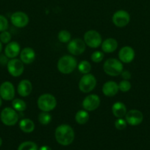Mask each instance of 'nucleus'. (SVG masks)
I'll return each mask as SVG.
<instances>
[{
	"label": "nucleus",
	"instance_id": "nucleus-1",
	"mask_svg": "<svg viewBox=\"0 0 150 150\" xmlns=\"http://www.w3.org/2000/svg\"><path fill=\"white\" fill-rule=\"evenodd\" d=\"M54 136L59 144L62 146H69L74 140L75 133L70 125L63 124L56 128Z\"/></svg>",
	"mask_w": 150,
	"mask_h": 150
},
{
	"label": "nucleus",
	"instance_id": "nucleus-2",
	"mask_svg": "<svg viewBox=\"0 0 150 150\" xmlns=\"http://www.w3.org/2000/svg\"><path fill=\"white\" fill-rule=\"evenodd\" d=\"M77 66L76 59L70 55H66L60 57L57 62V69L63 74H70Z\"/></svg>",
	"mask_w": 150,
	"mask_h": 150
},
{
	"label": "nucleus",
	"instance_id": "nucleus-3",
	"mask_svg": "<svg viewBox=\"0 0 150 150\" xmlns=\"http://www.w3.org/2000/svg\"><path fill=\"white\" fill-rule=\"evenodd\" d=\"M124 66L121 62L115 58H110L106 60L103 64V70L107 75L110 76H118L123 71Z\"/></svg>",
	"mask_w": 150,
	"mask_h": 150
},
{
	"label": "nucleus",
	"instance_id": "nucleus-4",
	"mask_svg": "<svg viewBox=\"0 0 150 150\" xmlns=\"http://www.w3.org/2000/svg\"><path fill=\"white\" fill-rule=\"evenodd\" d=\"M37 105L41 111L50 112L57 106V100L55 97L51 94H44L38 98Z\"/></svg>",
	"mask_w": 150,
	"mask_h": 150
},
{
	"label": "nucleus",
	"instance_id": "nucleus-5",
	"mask_svg": "<svg viewBox=\"0 0 150 150\" xmlns=\"http://www.w3.org/2000/svg\"><path fill=\"white\" fill-rule=\"evenodd\" d=\"M96 86V79L91 73L84 74L79 82V89L83 93H88L94 90Z\"/></svg>",
	"mask_w": 150,
	"mask_h": 150
},
{
	"label": "nucleus",
	"instance_id": "nucleus-6",
	"mask_svg": "<svg viewBox=\"0 0 150 150\" xmlns=\"http://www.w3.org/2000/svg\"><path fill=\"white\" fill-rule=\"evenodd\" d=\"M0 119L1 122L5 125L13 126L19 121V114L13 108L6 107L1 111Z\"/></svg>",
	"mask_w": 150,
	"mask_h": 150
},
{
	"label": "nucleus",
	"instance_id": "nucleus-7",
	"mask_svg": "<svg viewBox=\"0 0 150 150\" xmlns=\"http://www.w3.org/2000/svg\"><path fill=\"white\" fill-rule=\"evenodd\" d=\"M83 40L87 46L91 48H96L101 45L102 38L97 31L89 30L84 35Z\"/></svg>",
	"mask_w": 150,
	"mask_h": 150
},
{
	"label": "nucleus",
	"instance_id": "nucleus-8",
	"mask_svg": "<svg viewBox=\"0 0 150 150\" xmlns=\"http://www.w3.org/2000/svg\"><path fill=\"white\" fill-rule=\"evenodd\" d=\"M85 48H86V44L85 43L83 40L79 38L71 40L67 45L68 51L74 56L81 55L85 51Z\"/></svg>",
	"mask_w": 150,
	"mask_h": 150
},
{
	"label": "nucleus",
	"instance_id": "nucleus-9",
	"mask_svg": "<svg viewBox=\"0 0 150 150\" xmlns=\"http://www.w3.org/2000/svg\"><path fill=\"white\" fill-rule=\"evenodd\" d=\"M7 71L13 77H19L24 70V63L19 59H10L7 64Z\"/></svg>",
	"mask_w": 150,
	"mask_h": 150
},
{
	"label": "nucleus",
	"instance_id": "nucleus-10",
	"mask_svg": "<svg viewBox=\"0 0 150 150\" xmlns=\"http://www.w3.org/2000/svg\"><path fill=\"white\" fill-rule=\"evenodd\" d=\"M113 24L119 28L126 26L130 21V16L126 10H119L113 14L112 18Z\"/></svg>",
	"mask_w": 150,
	"mask_h": 150
},
{
	"label": "nucleus",
	"instance_id": "nucleus-11",
	"mask_svg": "<svg viewBox=\"0 0 150 150\" xmlns=\"http://www.w3.org/2000/svg\"><path fill=\"white\" fill-rule=\"evenodd\" d=\"M16 90L13 83L10 81H4L0 85V97L4 100H12L15 98Z\"/></svg>",
	"mask_w": 150,
	"mask_h": 150
},
{
	"label": "nucleus",
	"instance_id": "nucleus-12",
	"mask_svg": "<svg viewBox=\"0 0 150 150\" xmlns=\"http://www.w3.org/2000/svg\"><path fill=\"white\" fill-rule=\"evenodd\" d=\"M29 17L25 13L17 11L13 13L10 16V21L12 24L17 28H24L29 23Z\"/></svg>",
	"mask_w": 150,
	"mask_h": 150
},
{
	"label": "nucleus",
	"instance_id": "nucleus-13",
	"mask_svg": "<svg viewBox=\"0 0 150 150\" xmlns=\"http://www.w3.org/2000/svg\"><path fill=\"white\" fill-rule=\"evenodd\" d=\"M125 120L131 126H137L141 124L144 120V115L139 110L131 109L126 112Z\"/></svg>",
	"mask_w": 150,
	"mask_h": 150
},
{
	"label": "nucleus",
	"instance_id": "nucleus-14",
	"mask_svg": "<svg viewBox=\"0 0 150 150\" xmlns=\"http://www.w3.org/2000/svg\"><path fill=\"white\" fill-rule=\"evenodd\" d=\"M100 98L97 95H89L84 98L82 107L87 111H94L100 105Z\"/></svg>",
	"mask_w": 150,
	"mask_h": 150
},
{
	"label": "nucleus",
	"instance_id": "nucleus-15",
	"mask_svg": "<svg viewBox=\"0 0 150 150\" xmlns=\"http://www.w3.org/2000/svg\"><path fill=\"white\" fill-rule=\"evenodd\" d=\"M135 53L134 49L132 47L128 46V45L122 47L119 52V60L122 63H125V64L132 62L135 58Z\"/></svg>",
	"mask_w": 150,
	"mask_h": 150
},
{
	"label": "nucleus",
	"instance_id": "nucleus-16",
	"mask_svg": "<svg viewBox=\"0 0 150 150\" xmlns=\"http://www.w3.org/2000/svg\"><path fill=\"white\" fill-rule=\"evenodd\" d=\"M21 52V47L19 42L16 41H12L7 43L4 48V54L9 59H14L17 57Z\"/></svg>",
	"mask_w": 150,
	"mask_h": 150
},
{
	"label": "nucleus",
	"instance_id": "nucleus-17",
	"mask_svg": "<svg viewBox=\"0 0 150 150\" xmlns=\"http://www.w3.org/2000/svg\"><path fill=\"white\" fill-rule=\"evenodd\" d=\"M32 91V84L30 81L28 79H24V80L21 81L18 84L17 92L21 97L25 98V97L29 96Z\"/></svg>",
	"mask_w": 150,
	"mask_h": 150
},
{
	"label": "nucleus",
	"instance_id": "nucleus-18",
	"mask_svg": "<svg viewBox=\"0 0 150 150\" xmlns=\"http://www.w3.org/2000/svg\"><path fill=\"white\" fill-rule=\"evenodd\" d=\"M20 59L24 64H32L35 59V52L32 48L26 47L20 52Z\"/></svg>",
	"mask_w": 150,
	"mask_h": 150
},
{
	"label": "nucleus",
	"instance_id": "nucleus-19",
	"mask_svg": "<svg viewBox=\"0 0 150 150\" xmlns=\"http://www.w3.org/2000/svg\"><path fill=\"white\" fill-rule=\"evenodd\" d=\"M119 91V84L113 81L105 82L102 86V93L107 97L115 96Z\"/></svg>",
	"mask_w": 150,
	"mask_h": 150
},
{
	"label": "nucleus",
	"instance_id": "nucleus-20",
	"mask_svg": "<svg viewBox=\"0 0 150 150\" xmlns=\"http://www.w3.org/2000/svg\"><path fill=\"white\" fill-rule=\"evenodd\" d=\"M101 50L104 53H113L118 48V42L114 38H107L101 42Z\"/></svg>",
	"mask_w": 150,
	"mask_h": 150
},
{
	"label": "nucleus",
	"instance_id": "nucleus-21",
	"mask_svg": "<svg viewBox=\"0 0 150 150\" xmlns=\"http://www.w3.org/2000/svg\"><path fill=\"white\" fill-rule=\"evenodd\" d=\"M112 112L116 118H123L126 115L127 110L123 103L116 102L112 106Z\"/></svg>",
	"mask_w": 150,
	"mask_h": 150
},
{
	"label": "nucleus",
	"instance_id": "nucleus-22",
	"mask_svg": "<svg viewBox=\"0 0 150 150\" xmlns=\"http://www.w3.org/2000/svg\"><path fill=\"white\" fill-rule=\"evenodd\" d=\"M19 128L25 133H30L35 130V124L30 119H23L19 122Z\"/></svg>",
	"mask_w": 150,
	"mask_h": 150
},
{
	"label": "nucleus",
	"instance_id": "nucleus-23",
	"mask_svg": "<svg viewBox=\"0 0 150 150\" xmlns=\"http://www.w3.org/2000/svg\"><path fill=\"white\" fill-rule=\"evenodd\" d=\"M75 120L79 125H85L89 120L88 111L84 110H79L75 114Z\"/></svg>",
	"mask_w": 150,
	"mask_h": 150
},
{
	"label": "nucleus",
	"instance_id": "nucleus-24",
	"mask_svg": "<svg viewBox=\"0 0 150 150\" xmlns=\"http://www.w3.org/2000/svg\"><path fill=\"white\" fill-rule=\"evenodd\" d=\"M12 106H13V109L19 112H22L26 109V103H25V101L21 99H19V98L13 99V102H12Z\"/></svg>",
	"mask_w": 150,
	"mask_h": 150
},
{
	"label": "nucleus",
	"instance_id": "nucleus-25",
	"mask_svg": "<svg viewBox=\"0 0 150 150\" xmlns=\"http://www.w3.org/2000/svg\"><path fill=\"white\" fill-rule=\"evenodd\" d=\"M38 122L43 125H47L51 122V116L49 112H45V111H41L38 115Z\"/></svg>",
	"mask_w": 150,
	"mask_h": 150
},
{
	"label": "nucleus",
	"instance_id": "nucleus-26",
	"mask_svg": "<svg viewBox=\"0 0 150 150\" xmlns=\"http://www.w3.org/2000/svg\"><path fill=\"white\" fill-rule=\"evenodd\" d=\"M78 70L82 74H88L90 73L91 70V64L89 62L86 60L81 61L78 64Z\"/></svg>",
	"mask_w": 150,
	"mask_h": 150
},
{
	"label": "nucleus",
	"instance_id": "nucleus-27",
	"mask_svg": "<svg viewBox=\"0 0 150 150\" xmlns=\"http://www.w3.org/2000/svg\"><path fill=\"white\" fill-rule=\"evenodd\" d=\"M18 150H38V147L35 142L28 141L21 144L18 147Z\"/></svg>",
	"mask_w": 150,
	"mask_h": 150
},
{
	"label": "nucleus",
	"instance_id": "nucleus-28",
	"mask_svg": "<svg viewBox=\"0 0 150 150\" xmlns=\"http://www.w3.org/2000/svg\"><path fill=\"white\" fill-rule=\"evenodd\" d=\"M71 33L67 30H61L57 35V39L62 43H66L71 40Z\"/></svg>",
	"mask_w": 150,
	"mask_h": 150
},
{
	"label": "nucleus",
	"instance_id": "nucleus-29",
	"mask_svg": "<svg viewBox=\"0 0 150 150\" xmlns=\"http://www.w3.org/2000/svg\"><path fill=\"white\" fill-rule=\"evenodd\" d=\"M91 59L94 62L99 63L101 62L104 59V52L100 51H96L91 54Z\"/></svg>",
	"mask_w": 150,
	"mask_h": 150
},
{
	"label": "nucleus",
	"instance_id": "nucleus-30",
	"mask_svg": "<svg viewBox=\"0 0 150 150\" xmlns=\"http://www.w3.org/2000/svg\"><path fill=\"white\" fill-rule=\"evenodd\" d=\"M132 85L128 80H123L119 83V89L122 92H127L130 90Z\"/></svg>",
	"mask_w": 150,
	"mask_h": 150
},
{
	"label": "nucleus",
	"instance_id": "nucleus-31",
	"mask_svg": "<svg viewBox=\"0 0 150 150\" xmlns=\"http://www.w3.org/2000/svg\"><path fill=\"white\" fill-rule=\"evenodd\" d=\"M115 127H116L117 130H124L126 127L127 125V122L125 120H124L123 118H118V120H116L115 121Z\"/></svg>",
	"mask_w": 150,
	"mask_h": 150
},
{
	"label": "nucleus",
	"instance_id": "nucleus-32",
	"mask_svg": "<svg viewBox=\"0 0 150 150\" xmlns=\"http://www.w3.org/2000/svg\"><path fill=\"white\" fill-rule=\"evenodd\" d=\"M11 40V35L9 32L7 31H4V32H1L0 34V41H1L2 43L7 44L10 42Z\"/></svg>",
	"mask_w": 150,
	"mask_h": 150
},
{
	"label": "nucleus",
	"instance_id": "nucleus-33",
	"mask_svg": "<svg viewBox=\"0 0 150 150\" xmlns=\"http://www.w3.org/2000/svg\"><path fill=\"white\" fill-rule=\"evenodd\" d=\"M8 21L2 15H0V32L6 31L8 28Z\"/></svg>",
	"mask_w": 150,
	"mask_h": 150
},
{
	"label": "nucleus",
	"instance_id": "nucleus-34",
	"mask_svg": "<svg viewBox=\"0 0 150 150\" xmlns=\"http://www.w3.org/2000/svg\"><path fill=\"white\" fill-rule=\"evenodd\" d=\"M121 78L124 80H129L131 78V73L129 71H127V70H125V71L121 72Z\"/></svg>",
	"mask_w": 150,
	"mask_h": 150
},
{
	"label": "nucleus",
	"instance_id": "nucleus-35",
	"mask_svg": "<svg viewBox=\"0 0 150 150\" xmlns=\"http://www.w3.org/2000/svg\"><path fill=\"white\" fill-rule=\"evenodd\" d=\"M7 62H8V61H7V57H6L5 54H4V55L0 56V63H1V64H6V63L7 64Z\"/></svg>",
	"mask_w": 150,
	"mask_h": 150
},
{
	"label": "nucleus",
	"instance_id": "nucleus-36",
	"mask_svg": "<svg viewBox=\"0 0 150 150\" xmlns=\"http://www.w3.org/2000/svg\"><path fill=\"white\" fill-rule=\"evenodd\" d=\"M39 150H51V149L49 146H46V145H44V146H41Z\"/></svg>",
	"mask_w": 150,
	"mask_h": 150
},
{
	"label": "nucleus",
	"instance_id": "nucleus-37",
	"mask_svg": "<svg viewBox=\"0 0 150 150\" xmlns=\"http://www.w3.org/2000/svg\"><path fill=\"white\" fill-rule=\"evenodd\" d=\"M2 42H1V41H0V53L1 52V50H2Z\"/></svg>",
	"mask_w": 150,
	"mask_h": 150
},
{
	"label": "nucleus",
	"instance_id": "nucleus-38",
	"mask_svg": "<svg viewBox=\"0 0 150 150\" xmlns=\"http://www.w3.org/2000/svg\"><path fill=\"white\" fill-rule=\"evenodd\" d=\"M1 104H2V99H1V98L0 97V107H1Z\"/></svg>",
	"mask_w": 150,
	"mask_h": 150
},
{
	"label": "nucleus",
	"instance_id": "nucleus-39",
	"mask_svg": "<svg viewBox=\"0 0 150 150\" xmlns=\"http://www.w3.org/2000/svg\"><path fill=\"white\" fill-rule=\"evenodd\" d=\"M1 144H2V139H1V138L0 137V146H1Z\"/></svg>",
	"mask_w": 150,
	"mask_h": 150
}]
</instances>
